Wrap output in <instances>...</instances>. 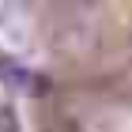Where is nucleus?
I'll return each instance as SVG.
<instances>
[{
	"mask_svg": "<svg viewBox=\"0 0 132 132\" xmlns=\"http://www.w3.org/2000/svg\"><path fill=\"white\" fill-rule=\"evenodd\" d=\"M98 38L94 30V15L83 8H64L57 11V27H53V45L57 49H87Z\"/></svg>",
	"mask_w": 132,
	"mask_h": 132,
	"instance_id": "nucleus-1",
	"label": "nucleus"
},
{
	"mask_svg": "<svg viewBox=\"0 0 132 132\" xmlns=\"http://www.w3.org/2000/svg\"><path fill=\"white\" fill-rule=\"evenodd\" d=\"M0 79L8 83L11 91H23V94H42L49 83L42 79L38 72H30V68H23L15 57H0Z\"/></svg>",
	"mask_w": 132,
	"mask_h": 132,
	"instance_id": "nucleus-2",
	"label": "nucleus"
},
{
	"mask_svg": "<svg viewBox=\"0 0 132 132\" xmlns=\"http://www.w3.org/2000/svg\"><path fill=\"white\" fill-rule=\"evenodd\" d=\"M0 132H19V113L11 106H0Z\"/></svg>",
	"mask_w": 132,
	"mask_h": 132,
	"instance_id": "nucleus-3",
	"label": "nucleus"
}]
</instances>
